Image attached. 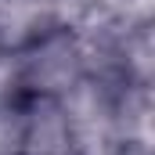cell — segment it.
Segmentation results:
<instances>
[{"instance_id": "9", "label": "cell", "mask_w": 155, "mask_h": 155, "mask_svg": "<svg viewBox=\"0 0 155 155\" xmlns=\"http://www.w3.org/2000/svg\"><path fill=\"white\" fill-rule=\"evenodd\" d=\"M0 97H25L18 83V54H0Z\"/></svg>"}, {"instance_id": "1", "label": "cell", "mask_w": 155, "mask_h": 155, "mask_svg": "<svg viewBox=\"0 0 155 155\" xmlns=\"http://www.w3.org/2000/svg\"><path fill=\"white\" fill-rule=\"evenodd\" d=\"M83 76V51L69 22L18 51V83L25 97H61Z\"/></svg>"}, {"instance_id": "10", "label": "cell", "mask_w": 155, "mask_h": 155, "mask_svg": "<svg viewBox=\"0 0 155 155\" xmlns=\"http://www.w3.org/2000/svg\"><path fill=\"white\" fill-rule=\"evenodd\" d=\"M116 155H141V152H116Z\"/></svg>"}, {"instance_id": "11", "label": "cell", "mask_w": 155, "mask_h": 155, "mask_svg": "<svg viewBox=\"0 0 155 155\" xmlns=\"http://www.w3.org/2000/svg\"><path fill=\"white\" fill-rule=\"evenodd\" d=\"M69 4H83V0H69Z\"/></svg>"}, {"instance_id": "4", "label": "cell", "mask_w": 155, "mask_h": 155, "mask_svg": "<svg viewBox=\"0 0 155 155\" xmlns=\"http://www.w3.org/2000/svg\"><path fill=\"white\" fill-rule=\"evenodd\" d=\"M112 108H116L119 152L152 155V148H155V97H152V87H130V83L116 87Z\"/></svg>"}, {"instance_id": "6", "label": "cell", "mask_w": 155, "mask_h": 155, "mask_svg": "<svg viewBox=\"0 0 155 155\" xmlns=\"http://www.w3.org/2000/svg\"><path fill=\"white\" fill-rule=\"evenodd\" d=\"M152 87L155 83V22L134 25L119 40V87Z\"/></svg>"}, {"instance_id": "3", "label": "cell", "mask_w": 155, "mask_h": 155, "mask_svg": "<svg viewBox=\"0 0 155 155\" xmlns=\"http://www.w3.org/2000/svg\"><path fill=\"white\" fill-rule=\"evenodd\" d=\"M69 22V0H0V54H18Z\"/></svg>"}, {"instance_id": "2", "label": "cell", "mask_w": 155, "mask_h": 155, "mask_svg": "<svg viewBox=\"0 0 155 155\" xmlns=\"http://www.w3.org/2000/svg\"><path fill=\"white\" fill-rule=\"evenodd\" d=\"M112 97H116V87L90 79V76H83L69 94L58 97L76 155H116L119 152Z\"/></svg>"}, {"instance_id": "7", "label": "cell", "mask_w": 155, "mask_h": 155, "mask_svg": "<svg viewBox=\"0 0 155 155\" xmlns=\"http://www.w3.org/2000/svg\"><path fill=\"white\" fill-rule=\"evenodd\" d=\"M25 97H0V155H22Z\"/></svg>"}, {"instance_id": "5", "label": "cell", "mask_w": 155, "mask_h": 155, "mask_svg": "<svg viewBox=\"0 0 155 155\" xmlns=\"http://www.w3.org/2000/svg\"><path fill=\"white\" fill-rule=\"evenodd\" d=\"M22 155H76L58 97H25Z\"/></svg>"}, {"instance_id": "8", "label": "cell", "mask_w": 155, "mask_h": 155, "mask_svg": "<svg viewBox=\"0 0 155 155\" xmlns=\"http://www.w3.org/2000/svg\"><path fill=\"white\" fill-rule=\"evenodd\" d=\"M90 4H94L97 11H105L116 25H123V29L155 22V0H90Z\"/></svg>"}]
</instances>
